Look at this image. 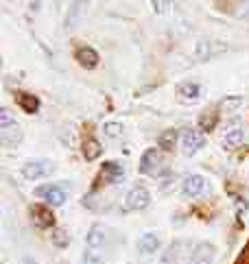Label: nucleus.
Returning <instances> with one entry per match:
<instances>
[{"instance_id": "26", "label": "nucleus", "mask_w": 249, "mask_h": 264, "mask_svg": "<svg viewBox=\"0 0 249 264\" xmlns=\"http://www.w3.org/2000/svg\"><path fill=\"white\" fill-rule=\"evenodd\" d=\"M214 124H216V116L214 114H203L201 129H214Z\"/></svg>"}, {"instance_id": "11", "label": "nucleus", "mask_w": 249, "mask_h": 264, "mask_svg": "<svg viewBox=\"0 0 249 264\" xmlns=\"http://www.w3.org/2000/svg\"><path fill=\"white\" fill-rule=\"evenodd\" d=\"M87 5H90V0H75V5H72V9H70V16H68V20H66L68 28L79 24V22L83 20L85 11H87Z\"/></svg>"}, {"instance_id": "2", "label": "nucleus", "mask_w": 249, "mask_h": 264, "mask_svg": "<svg viewBox=\"0 0 249 264\" xmlns=\"http://www.w3.org/2000/svg\"><path fill=\"white\" fill-rule=\"evenodd\" d=\"M160 166H162V155H160L158 149H149L144 151V155L140 159V173L144 175H158Z\"/></svg>"}, {"instance_id": "22", "label": "nucleus", "mask_w": 249, "mask_h": 264, "mask_svg": "<svg viewBox=\"0 0 249 264\" xmlns=\"http://www.w3.org/2000/svg\"><path fill=\"white\" fill-rule=\"evenodd\" d=\"M16 124V120H13V116H11V112L7 107H3L0 109V129H7V127H13Z\"/></svg>"}, {"instance_id": "17", "label": "nucleus", "mask_w": 249, "mask_h": 264, "mask_svg": "<svg viewBox=\"0 0 249 264\" xmlns=\"http://www.w3.org/2000/svg\"><path fill=\"white\" fill-rule=\"evenodd\" d=\"M158 245H160V238L158 236H153V234H146V236H142L140 238V251L142 253H153L158 249Z\"/></svg>"}, {"instance_id": "6", "label": "nucleus", "mask_w": 249, "mask_h": 264, "mask_svg": "<svg viewBox=\"0 0 249 264\" xmlns=\"http://www.w3.org/2000/svg\"><path fill=\"white\" fill-rule=\"evenodd\" d=\"M181 144H184L186 155H193V153H197L203 144H206V138H203L201 129H188L184 134V138H181Z\"/></svg>"}, {"instance_id": "27", "label": "nucleus", "mask_w": 249, "mask_h": 264, "mask_svg": "<svg viewBox=\"0 0 249 264\" xmlns=\"http://www.w3.org/2000/svg\"><path fill=\"white\" fill-rule=\"evenodd\" d=\"M236 105H240V98H238V96H232V98H225V101L221 103V107H225V109H230V107H236Z\"/></svg>"}, {"instance_id": "3", "label": "nucleus", "mask_w": 249, "mask_h": 264, "mask_svg": "<svg viewBox=\"0 0 249 264\" xmlns=\"http://www.w3.org/2000/svg\"><path fill=\"white\" fill-rule=\"evenodd\" d=\"M186 251H190V243H184V240H179V243H175V245H171L164 251V255H162V262L164 264H179L181 260L186 258V255H193V253H186Z\"/></svg>"}, {"instance_id": "28", "label": "nucleus", "mask_w": 249, "mask_h": 264, "mask_svg": "<svg viewBox=\"0 0 249 264\" xmlns=\"http://www.w3.org/2000/svg\"><path fill=\"white\" fill-rule=\"evenodd\" d=\"M24 264H35V262H33L31 258H26V260H24Z\"/></svg>"}, {"instance_id": "1", "label": "nucleus", "mask_w": 249, "mask_h": 264, "mask_svg": "<svg viewBox=\"0 0 249 264\" xmlns=\"http://www.w3.org/2000/svg\"><path fill=\"white\" fill-rule=\"evenodd\" d=\"M66 194H68V183H48V186L38 188V196L53 205H64Z\"/></svg>"}, {"instance_id": "5", "label": "nucleus", "mask_w": 249, "mask_h": 264, "mask_svg": "<svg viewBox=\"0 0 249 264\" xmlns=\"http://www.w3.org/2000/svg\"><path fill=\"white\" fill-rule=\"evenodd\" d=\"M214 258H216V249L208 243H201L193 249L188 264H214Z\"/></svg>"}, {"instance_id": "12", "label": "nucleus", "mask_w": 249, "mask_h": 264, "mask_svg": "<svg viewBox=\"0 0 249 264\" xmlns=\"http://www.w3.org/2000/svg\"><path fill=\"white\" fill-rule=\"evenodd\" d=\"M77 61L81 63V65H85V68H94V65L99 63V53L94 48H90V46H81L77 50Z\"/></svg>"}, {"instance_id": "19", "label": "nucleus", "mask_w": 249, "mask_h": 264, "mask_svg": "<svg viewBox=\"0 0 249 264\" xmlns=\"http://www.w3.org/2000/svg\"><path fill=\"white\" fill-rule=\"evenodd\" d=\"M83 155H85V159H97L101 155V144L97 140H87L83 146Z\"/></svg>"}, {"instance_id": "16", "label": "nucleus", "mask_w": 249, "mask_h": 264, "mask_svg": "<svg viewBox=\"0 0 249 264\" xmlns=\"http://www.w3.org/2000/svg\"><path fill=\"white\" fill-rule=\"evenodd\" d=\"M177 94L181 98H186V101H195L197 96H199V85L197 83H181L177 87Z\"/></svg>"}, {"instance_id": "18", "label": "nucleus", "mask_w": 249, "mask_h": 264, "mask_svg": "<svg viewBox=\"0 0 249 264\" xmlns=\"http://www.w3.org/2000/svg\"><path fill=\"white\" fill-rule=\"evenodd\" d=\"M18 103H20L22 107H24V112H28V114L38 112V107H40V101L35 98V96H28V94H20Z\"/></svg>"}, {"instance_id": "9", "label": "nucleus", "mask_w": 249, "mask_h": 264, "mask_svg": "<svg viewBox=\"0 0 249 264\" xmlns=\"http://www.w3.org/2000/svg\"><path fill=\"white\" fill-rule=\"evenodd\" d=\"M221 50H223V44H216V42H210V40H199L195 46V59L206 61L208 57H212L214 53H221Z\"/></svg>"}, {"instance_id": "13", "label": "nucleus", "mask_w": 249, "mask_h": 264, "mask_svg": "<svg viewBox=\"0 0 249 264\" xmlns=\"http://www.w3.org/2000/svg\"><path fill=\"white\" fill-rule=\"evenodd\" d=\"M245 140V131L243 129H232L228 131V136L223 138V149H236V146H240Z\"/></svg>"}, {"instance_id": "21", "label": "nucleus", "mask_w": 249, "mask_h": 264, "mask_svg": "<svg viewBox=\"0 0 249 264\" xmlns=\"http://www.w3.org/2000/svg\"><path fill=\"white\" fill-rule=\"evenodd\" d=\"M103 168H105L103 175H107L109 179H120V177H124V171H122L118 164H114V162H112V164H105Z\"/></svg>"}, {"instance_id": "7", "label": "nucleus", "mask_w": 249, "mask_h": 264, "mask_svg": "<svg viewBox=\"0 0 249 264\" xmlns=\"http://www.w3.org/2000/svg\"><path fill=\"white\" fill-rule=\"evenodd\" d=\"M208 190V181L201 175H190V177L184 179V194L190 196V199H197Z\"/></svg>"}, {"instance_id": "8", "label": "nucleus", "mask_w": 249, "mask_h": 264, "mask_svg": "<svg viewBox=\"0 0 249 264\" xmlns=\"http://www.w3.org/2000/svg\"><path fill=\"white\" fill-rule=\"evenodd\" d=\"M149 203H151L149 190L142 188V186H136V188L127 194V208H129V210H144Z\"/></svg>"}, {"instance_id": "20", "label": "nucleus", "mask_w": 249, "mask_h": 264, "mask_svg": "<svg viewBox=\"0 0 249 264\" xmlns=\"http://www.w3.org/2000/svg\"><path fill=\"white\" fill-rule=\"evenodd\" d=\"M175 140H177V134L175 131H166V134L160 138V149H164V151H171L173 146H175Z\"/></svg>"}, {"instance_id": "24", "label": "nucleus", "mask_w": 249, "mask_h": 264, "mask_svg": "<svg viewBox=\"0 0 249 264\" xmlns=\"http://www.w3.org/2000/svg\"><path fill=\"white\" fill-rule=\"evenodd\" d=\"M103 131H105L109 138H118V136L122 134V124H118V122H107L105 127H103Z\"/></svg>"}, {"instance_id": "14", "label": "nucleus", "mask_w": 249, "mask_h": 264, "mask_svg": "<svg viewBox=\"0 0 249 264\" xmlns=\"http://www.w3.org/2000/svg\"><path fill=\"white\" fill-rule=\"evenodd\" d=\"M20 138H22L20 127H18V124H13V127L3 129V134H0V142H3L5 146H13V144L20 142Z\"/></svg>"}, {"instance_id": "4", "label": "nucleus", "mask_w": 249, "mask_h": 264, "mask_svg": "<svg viewBox=\"0 0 249 264\" xmlns=\"http://www.w3.org/2000/svg\"><path fill=\"white\" fill-rule=\"evenodd\" d=\"M53 173V164L50 162H44V159H38V162H28L22 166V175L26 179H40V177H46V175Z\"/></svg>"}, {"instance_id": "25", "label": "nucleus", "mask_w": 249, "mask_h": 264, "mask_svg": "<svg viewBox=\"0 0 249 264\" xmlns=\"http://www.w3.org/2000/svg\"><path fill=\"white\" fill-rule=\"evenodd\" d=\"M53 243H55L57 247H66V245H68V236H66V232L55 229V232H53Z\"/></svg>"}, {"instance_id": "23", "label": "nucleus", "mask_w": 249, "mask_h": 264, "mask_svg": "<svg viewBox=\"0 0 249 264\" xmlns=\"http://www.w3.org/2000/svg\"><path fill=\"white\" fill-rule=\"evenodd\" d=\"M151 3H153L155 13H160V16H164V13L171 11V0H151Z\"/></svg>"}, {"instance_id": "10", "label": "nucleus", "mask_w": 249, "mask_h": 264, "mask_svg": "<svg viewBox=\"0 0 249 264\" xmlns=\"http://www.w3.org/2000/svg\"><path fill=\"white\" fill-rule=\"evenodd\" d=\"M105 243H107V229L101 225H94L90 234H87V247H90L92 251H97V249L105 247Z\"/></svg>"}, {"instance_id": "15", "label": "nucleus", "mask_w": 249, "mask_h": 264, "mask_svg": "<svg viewBox=\"0 0 249 264\" xmlns=\"http://www.w3.org/2000/svg\"><path fill=\"white\" fill-rule=\"evenodd\" d=\"M33 212V216H35V221H38L42 227H50L55 223V216L50 214V212L46 210V208H33L31 210Z\"/></svg>"}]
</instances>
